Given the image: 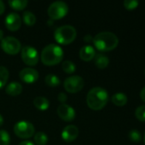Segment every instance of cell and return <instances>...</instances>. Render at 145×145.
Instances as JSON below:
<instances>
[{"mask_svg":"<svg viewBox=\"0 0 145 145\" xmlns=\"http://www.w3.org/2000/svg\"><path fill=\"white\" fill-rule=\"evenodd\" d=\"M22 20L24 21V23L28 25V26H32L36 23V16L35 14L31 12V11H25L22 14Z\"/></svg>","mask_w":145,"mask_h":145,"instance_id":"19","label":"cell"},{"mask_svg":"<svg viewBox=\"0 0 145 145\" xmlns=\"http://www.w3.org/2000/svg\"><path fill=\"white\" fill-rule=\"evenodd\" d=\"M140 98L144 102H145V86L142 88V90L140 92Z\"/></svg>","mask_w":145,"mask_h":145,"instance_id":"32","label":"cell"},{"mask_svg":"<svg viewBox=\"0 0 145 145\" xmlns=\"http://www.w3.org/2000/svg\"><path fill=\"white\" fill-rule=\"evenodd\" d=\"M96 56V50L91 45H85L79 50V57L83 61L88 62L92 60Z\"/></svg>","mask_w":145,"mask_h":145,"instance_id":"14","label":"cell"},{"mask_svg":"<svg viewBox=\"0 0 145 145\" xmlns=\"http://www.w3.org/2000/svg\"><path fill=\"white\" fill-rule=\"evenodd\" d=\"M79 136V129L74 125H68L64 127L62 132V138L67 142L71 143L74 141Z\"/></svg>","mask_w":145,"mask_h":145,"instance_id":"13","label":"cell"},{"mask_svg":"<svg viewBox=\"0 0 145 145\" xmlns=\"http://www.w3.org/2000/svg\"><path fill=\"white\" fill-rule=\"evenodd\" d=\"M8 3L13 9L22 10L26 7L28 2L26 0H9Z\"/></svg>","mask_w":145,"mask_h":145,"instance_id":"21","label":"cell"},{"mask_svg":"<svg viewBox=\"0 0 145 145\" xmlns=\"http://www.w3.org/2000/svg\"><path fill=\"white\" fill-rule=\"evenodd\" d=\"M3 38V30L0 29V41H2Z\"/></svg>","mask_w":145,"mask_h":145,"instance_id":"35","label":"cell"},{"mask_svg":"<svg viewBox=\"0 0 145 145\" xmlns=\"http://www.w3.org/2000/svg\"><path fill=\"white\" fill-rule=\"evenodd\" d=\"M22 92V85L17 82L9 83L5 88V93L10 96H18Z\"/></svg>","mask_w":145,"mask_h":145,"instance_id":"15","label":"cell"},{"mask_svg":"<svg viewBox=\"0 0 145 145\" xmlns=\"http://www.w3.org/2000/svg\"><path fill=\"white\" fill-rule=\"evenodd\" d=\"M6 28L11 31H15L20 29L21 25V18L16 13H9L5 18Z\"/></svg>","mask_w":145,"mask_h":145,"instance_id":"12","label":"cell"},{"mask_svg":"<svg viewBox=\"0 0 145 145\" xmlns=\"http://www.w3.org/2000/svg\"><path fill=\"white\" fill-rule=\"evenodd\" d=\"M129 138L131 141H132L134 143H139L142 139L141 133L137 129H132L129 133Z\"/></svg>","mask_w":145,"mask_h":145,"instance_id":"25","label":"cell"},{"mask_svg":"<svg viewBox=\"0 0 145 145\" xmlns=\"http://www.w3.org/2000/svg\"><path fill=\"white\" fill-rule=\"evenodd\" d=\"M93 43L97 50L108 52L117 48L119 44V38L111 31H102L93 37Z\"/></svg>","mask_w":145,"mask_h":145,"instance_id":"2","label":"cell"},{"mask_svg":"<svg viewBox=\"0 0 145 145\" xmlns=\"http://www.w3.org/2000/svg\"><path fill=\"white\" fill-rule=\"evenodd\" d=\"M63 54V49L60 46L51 43L44 48L40 58L42 63L45 65H55L62 60Z\"/></svg>","mask_w":145,"mask_h":145,"instance_id":"3","label":"cell"},{"mask_svg":"<svg viewBox=\"0 0 145 145\" xmlns=\"http://www.w3.org/2000/svg\"><path fill=\"white\" fill-rule=\"evenodd\" d=\"M33 136H34V142L37 145H45L48 143V137L43 132H38Z\"/></svg>","mask_w":145,"mask_h":145,"instance_id":"23","label":"cell"},{"mask_svg":"<svg viewBox=\"0 0 145 145\" xmlns=\"http://www.w3.org/2000/svg\"><path fill=\"white\" fill-rule=\"evenodd\" d=\"M20 79L25 83H34L38 79V72L33 68H24L19 72Z\"/></svg>","mask_w":145,"mask_h":145,"instance_id":"10","label":"cell"},{"mask_svg":"<svg viewBox=\"0 0 145 145\" xmlns=\"http://www.w3.org/2000/svg\"><path fill=\"white\" fill-rule=\"evenodd\" d=\"M77 37L76 29L70 25H64L58 27L54 32V38L56 41L62 45L72 43Z\"/></svg>","mask_w":145,"mask_h":145,"instance_id":"4","label":"cell"},{"mask_svg":"<svg viewBox=\"0 0 145 145\" xmlns=\"http://www.w3.org/2000/svg\"><path fill=\"white\" fill-rule=\"evenodd\" d=\"M109 101L108 92L101 87L91 88L86 97V103L90 109L93 110H100L105 107Z\"/></svg>","mask_w":145,"mask_h":145,"instance_id":"1","label":"cell"},{"mask_svg":"<svg viewBox=\"0 0 145 145\" xmlns=\"http://www.w3.org/2000/svg\"><path fill=\"white\" fill-rule=\"evenodd\" d=\"M4 10H5V5L3 3V2L0 0V15L3 14Z\"/></svg>","mask_w":145,"mask_h":145,"instance_id":"31","label":"cell"},{"mask_svg":"<svg viewBox=\"0 0 145 145\" xmlns=\"http://www.w3.org/2000/svg\"><path fill=\"white\" fill-rule=\"evenodd\" d=\"M14 133L18 138L27 139L34 135L35 128L31 122L26 121H20L14 126Z\"/></svg>","mask_w":145,"mask_h":145,"instance_id":"6","label":"cell"},{"mask_svg":"<svg viewBox=\"0 0 145 145\" xmlns=\"http://www.w3.org/2000/svg\"><path fill=\"white\" fill-rule=\"evenodd\" d=\"M139 4V2L137 0H125L124 1V7L128 10H132L136 8Z\"/></svg>","mask_w":145,"mask_h":145,"instance_id":"28","label":"cell"},{"mask_svg":"<svg viewBox=\"0 0 145 145\" xmlns=\"http://www.w3.org/2000/svg\"><path fill=\"white\" fill-rule=\"evenodd\" d=\"M127 96L124 93H116L111 98V101L113 102V104L117 106L125 105L127 103Z\"/></svg>","mask_w":145,"mask_h":145,"instance_id":"18","label":"cell"},{"mask_svg":"<svg viewBox=\"0 0 145 145\" xmlns=\"http://www.w3.org/2000/svg\"><path fill=\"white\" fill-rule=\"evenodd\" d=\"M19 145H34V144L31 141H28V140H25L21 143H20Z\"/></svg>","mask_w":145,"mask_h":145,"instance_id":"33","label":"cell"},{"mask_svg":"<svg viewBox=\"0 0 145 145\" xmlns=\"http://www.w3.org/2000/svg\"><path fill=\"white\" fill-rule=\"evenodd\" d=\"M9 70L5 66L1 65L0 66V89L6 85L9 80Z\"/></svg>","mask_w":145,"mask_h":145,"instance_id":"22","label":"cell"},{"mask_svg":"<svg viewBox=\"0 0 145 145\" xmlns=\"http://www.w3.org/2000/svg\"><path fill=\"white\" fill-rule=\"evenodd\" d=\"M47 12L50 20H60L67 15L68 5L63 1H56L49 6Z\"/></svg>","mask_w":145,"mask_h":145,"instance_id":"5","label":"cell"},{"mask_svg":"<svg viewBox=\"0 0 145 145\" xmlns=\"http://www.w3.org/2000/svg\"><path fill=\"white\" fill-rule=\"evenodd\" d=\"M95 64L97 68L99 69H105L109 64V59L108 56L104 55L103 54H96L95 56Z\"/></svg>","mask_w":145,"mask_h":145,"instance_id":"17","label":"cell"},{"mask_svg":"<svg viewBox=\"0 0 145 145\" xmlns=\"http://www.w3.org/2000/svg\"><path fill=\"white\" fill-rule=\"evenodd\" d=\"M10 144V136L4 131L0 130V145H9Z\"/></svg>","mask_w":145,"mask_h":145,"instance_id":"26","label":"cell"},{"mask_svg":"<svg viewBox=\"0 0 145 145\" xmlns=\"http://www.w3.org/2000/svg\"><path fill=\"white\" fill-rule=\"evenodd\" d=\"M144 75H145V70H144Z\"/></svg>","mask_w":145,"mask_h":145,"instance_id":"37","label":"cell"},{"mask_svg":"<svg viewBox=\"0 0 145 145\" xmlns=\"http://www.w3.org/2000/svg\"><path fill=\"white\" fill-rule=\"evenodd\" d=\"M33 105L38 110H42V111L46 110L50 107L49 100L46 98L42 97V96L36 97L33 100Z\"/></svg>","mask_w":145,"mask_h":145,"instance_id":"16","label":"cell"},{"mask_svg":"<svg viewBox=\"0 0 145 145\" xmlns=\"http://www.w3.org/2000/svg\"><path fill=\"white\" fill-rule=\"evenodd\" d=\"M57 99H58V101H59L60 103L65 104V102H66L67 99H68V96H67L66 93H60L58 94Z\"/></svg>","mask_w":145,"mask_h":145,"instance_id":"29","label":"cell"},{"mask_svg":"<svg viewBox=\"0 0 145 145\" xmlns=\"http://www.w3.org/2000/svg\"><path fill=\"white\" fill-rule=\"evenodd\" d=\"M3 124V116L0 114V127H2Z\"/></svg>","mask_w":145,"mask_h":145,"instance_id":"34","label":"cell"},{"mask_svg":"<svg viewBox=\"0 0 145 145\" xmlns=\"http://www.w3.org/2000/svg\"><path fill=\"white\" fill-rule=\"evenodd\" d=\"M62 68L67 74H73L76 71V65L71 60H65L62 62Z\"/></svg>","mask_w":145,"mask_h":145,"instance_id":"24","label":"cell"},{"mask_svg":"<svg viewBox=\"0 0 145 145\" xmlns=\"http://www.w3.org/2000/svg\"><path fill=\"white\" fill-rule=\"evenodd\" d=\"M135 116L139 121L145 122V105H140L136 109Z\"/></svg>","mask_w":145,"mask_h":145,"instance_id":"27","label":"cell"},{"mask_svg":"<svg viewBox=\"0 0 145 145\" xmlns=\"http://www.w3.org/2000/svg\"><path fill=\"white\" fill-rule=\"evenodd\" d=\"M144 143H145V133H144Z\"/></svg>","mask_w":145,"mask_h":145,"instance_id":"36","label":"cell"},{"mask_svg":"<svg viewBox=\"0 0 145 145\" xmlns=\"http://www.w3.org/2000/svg\"><path fill=\"white\" fill-rule=\"evenodd\" d=\"M44 82H45L46 85L50 88L57 87L61 83L59 77L57 76H56L55 74H48L44 78Z\"/></svg>","mask_w":145,"mask_h":145,"instance_id":"20","label":"cell"},{"mask_svg":"<svg viewBox=\"0 0 145 145\" xmlns=\"http://www.w3.org/2000/svg\"><path fill=\"white\" fill-rule=\"evenodd\" d=\"M1 48L6 54L15 55L21 50V44L17 38L14 37H6L1 41Z\"/></svg>","mask_w":145,"mask_h":145,"instance_id":"7","label":"cell"},{"mask_svg":"<svg viewBox=\"0 0 145 145\" xmlns=\"http://www.w3.org/2000/svg\"><path fill=\"white\" fill-rule=\"evenodd\" d=\"M21 59L23 62L29 65L34 66L38 62V54L35 48L32 46H24L21 48Z\"/></svg>","mask_w":145,"mask_h":145,"instance_id":"9","label":"cell"},{"mask_svg":"<svg viewBox=\"0 0 145 145\" xmlns=\"http://www.w3.org/2000/svg\"><path fill=\"white\" fill-rule=\"evenodd\" d=\"M57 115L64 121H71L75 118V110L72 106L62 104L57 108Z\"/></svg>","mask_w":145,"mask_h":145,"instance_id":"11","label":"cell"},{"mask_svg":"<svg viewBox=\"0 0 145 145\" xmlns=\"http://www.w3.org/2000/svg\"><path fill=\"white\" fill-rule=\"evenodd\" d=\"M63 86L67 92L70 93H75L83 89L85 86V81L79 76H71L64 81Z\"/></svg>","mask_w":145,"mask_h":145,"instance_id":"8","label":"cell"},{"mask_svg":"<svg viewBox=\"0 0 145 145\" xmlns=\"http://www.w3.org/2000/svg\"><path fill=\"white\" fill-rule=\"evenodd\" d=\"M84 41H85V42H93V37H92L91 35L87 34V35H85V36L84 37Z\"/></svg>","mask_w":145,"mask_h":145,"instance_id":"30","label":"cell"}]
</instances>
